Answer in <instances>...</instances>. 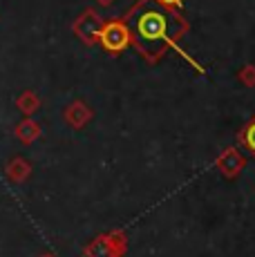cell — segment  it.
Returning <instances> with one entry per match:
<instances>
[{
  "instance_id": "30bf717a",
  "label": "cell",
  "mask_w": 255,
  "mask_h": 257,
  "mask_svg": "<svg viewBox=\"0 0 255 257\" xmlns=\"http://www.w3.org/2000/svg\"><path fill=\"white\" fill-rule=\"evenodd\" d=\"M159 5H164V7H168V9H175V7H179L184 0H157Z\"/></svg>"
},
{
  "instance_id": "8992f818",
  "label": "cell",
  "mask_w": 255,
  "mask_h": 257,
  "mask_svg": "<svg viewBox=\"0 0 255 257\" xmlns=\"http://www.w3.org/2000/svg\"><path fill=\"white\" fill-rule=\"evenodd\" d=\"M237 139H239V143H242V146L248 150V155L255 157V116L246 123V125L242 127V130H239Z\"/></svg>"
},
{
  "instance_id": "8fae6325",
  "label": "cell",
  "mask_w": 255,
  "mask_h": 257,
  "mask_svg": "<svg viewBox=\"0 0 255 257\" xmlns=\"http://www.w3.org/2000/svg\"><path fill=\"white\" fill-rule=\"evenodd\" d=\"M45 257H52V255H45Z\"/></svg>"
},
{
  "instance_id": "7a4b0ae2",
  "label": "cell",
  "mask_w": 255,
  "mask_h": 257,
  "mask_svg": "<svg viewBox=\"0 0 255 257\" xmlns=\"http://www.w3.org/2000/svg\"><path fill=\"white\" fill-rule=\"evenodd\" d=\"M128 250V239L121 230H112L107 235L96 237L92 244H87V257H123Z\"/></svg>"
},
{
  "instance_id": "52a82bcc",
  "label": "cell",
  "mask_w": 255,
  "mask_h": 257,
  "mask_svg": "<svg viewBox=\"0 0 255 257\" xmlns=\"http://www.w3.org/2000/svg\"><path fill=\"white\" fill-rule=\"evenodd\" d=\"M7 172H9V177H12L14 181H23V179H25V177L29 175V166H27L23 159H14L12 164H9Z\"/></svg>"
},
{
  "instance_id": "5b68a950",
  "label": "cell",
  "mask_w": 255,
  "mask_h": 257,
  "mask_svg": "<svg viewBox=\"0 0 255 257\" xmlns=\"http://www.w3.org/2000/svg\"><path fill=\"white\" fill-rule=\"evenodd\" d=\"M85 25H76V29L81 32V36L85 38V41H96L99 38V32H101V23H99V18H94V14L92 12H87L85 14Z\"/></svg>"
},
{
  "instance_id": "ba28073f",
  "label": "cell",
  "mask_w": 255,
  "mask_h": 257,
  "mask_svg": "<svg viewBox=\"0 0 255 257\" xmlns=\"http://www.w3.org/2000/svg\"><path fill=\"white\" fill-rule=\"evenodd\" d=\"M90 118V112L83 107V103H76V107H74V112H67V121L72 123L74 127H81V125H85V121Z\"/></svg>"
},
{
  "instance_id": "3957f363",
  "label": "cell",
  "mask_w": 255,
  "mask_h": 257,
  "mask_svg": "<svg viewBox=\"0 0 255 257\" xmlns=\"http://www.w3.org/2000/svg\"><path fill=\"white\" fill-rule=\"evenodd\" d=\"M99 41L110 54H119L132 43L130 27H128L125 21H112V23H107L101 27Z\"/></svg>"
},
{
  "instance_id": "6da1fadb",
  "label": "cell",
  "mask_w": 255,
  "mask_h": 257,
  "mask_svg": "<svg viewBox=\"0 0 255 257\" xmlns=\"http://www.w3.org/2000/svg\"><path fill=\"white\" fill-rule=\"evenodd\" d=\"M132 45L141 56L157 63L175 43L186 34V25L173 9L159 5L157 0H141L128 16Z\"/></svg>"
},
{
  "instance_id": "9c48e42d",
  "label": "cell",
  "mask_w": 255,
  "mask_h": 257,
  "mask_svg": "<svg viewBox=\"0 0 255 257\" xmlns=\"http://www.w3.org/2000/svg\"><path fill=\"white\" fill-rule=\"evenodd\" d=\"M239 81L246 87H255V65H246L242 72H239Z\"/></svg>"
},
{
  "instance_id": "277c9868",
  "label": "cell",
  "mask_w": 255,
  "mask_h": 257,
  "mask_svg": "<svg viewBox=\"0 0 255 257\" xmlns=\"http://www.w3.org/2000/svg\"><path fill=\"white\" fill-rule=\"evenodd\" d=\"M215 166H217V170L222 172V177H226V179H235V177L246 168V159H244V155L237 150V148H226V150L217 157Z\"/></svg>"
}]
</instances>
